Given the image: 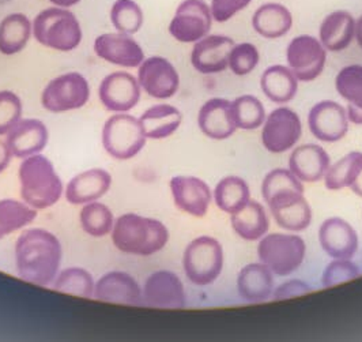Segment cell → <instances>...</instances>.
I'll return each mask as SVG.
<instances>
[{
	"mask_svg": "<svg viewBox=\"0 0 362 342\" xmlns=\"http://www.w3.org/2000/svg\"><path fill=\"white\" fill-rule=\"evenodd\" d=\"M116 217L105 203L95 200L82 206L79 212V224L82 231L95 239L112 234Z\"/></svg>",
	"mask_w": 362,
	"mask_h": 342,
	"instance_id": "37",
	"label": "cell"
},
{
	"mask_svg": "<svg viewBox=\"0 0 362 342\" xmlns=\"http://www.w3.org/2000/svg\"><path fill=\"white\" fill-rule=\"evenodd\" d=\"M232 116L240 130L251 131L263 126L266 120V109L263 103L252 94H244L230 101Z\"/></svg>",
	"mask_w": 362,
	"mask_h": 342,
	"instance_id": "39",
	"label": "cell"
},
{
	"mask_svg": "<svg viewBox=\"0 0 362 342\" xmlns=\"http://www.w3.org/2000/svg\"><path fill=\"white\" fill-rule=\"evenodd\" d=\"M356 40L358 47L362 50V16L356 21Z\"/></svg>",
	"mask_w": 362,
	"mask_h": 342,
	"instance_id": "49",
	"label": "cell"
},
{
	"mask_svg": "<svg viewBox=\"0 0 362 342\" xmlns=\"http://www.w3.org/2000/svg\"><path fill=\"white\" fill-rule=\"evenodd\" d=\"M237 292L244 302H266L274 292L272 271L262 262L244 266L237 277Z\"/></svg>",
	"mask_w": 362,
	"mask_h": 342,
	"instance_id": "26",
	"label": "cell"
},
{
	"mask_svg": "<svg viewBox=\"0 0 362 342\" xmlns=\"http://www.w3.org/2000/svg\"><path fill=\"white\" fill-rule=\"evenodd\" d=\"M235 234L245 241H257L270 229V218L264 206L257 200H250L241 210L230 215Z\"/></svg>",
	"mask_w": 362,
	"mask_h": 342,
	"instance_id": "31",
	"label": "cell"
},
{
	"mask_svg": "<svg viewBox=\"0 0 362 342\" xmlns=\"http://www.w3.org/2000/svg\"><path fill=\"white\" fill-rule=\"evenodd\" d=\"M90 96V84L85 75L66 72L47 84L41 93V106L51 113H66L83 108Z\"/></svg>",
	"mask_w": 362,
	"mask_h": 342,
	"instance_id": "9",
	"label": "cell"
},
{
	"mask_svg": "<svg viewBox=\"0 0 362 342\" xmlns=\"http://www.w3.org/2000/svg\"><path fill=\"white\" fill-rule=\"evenodd\" d=\"M144 306L161 309H182L187 306V292L180 277L170 270H157L142 285Z\"/></svg>",
	"mask_w": 362,
	"mask_h": 342,
	"instance_id": "15",
	"label": "cell"
},
{
	"mask_svg": "<svg viewBox=\"0 0 362 342\" xmlns=\"http://www.w3.org/2000/svg\"><path fill=\"white\" fill-rule=\"evenodd\" d=\"M18 181L21 199L37 212L52 207L64 195V184L54 162L42 153L22 160Z\"/></svg>",
	"mask_w": 362,
	"mask_h": 342,
	"instance_id": "4",
	"label": "cell"
},
{
	"mask_svg": "<svg viewBox=\"0 0 362 342\" xmlns=\"http://www.w3.org/2000/svg\"><path fill=\"white\" fill-rule=\"evenodd\" d=\"M142 97L138 78L127 72H115L107 75L98 88V98L103 107L112 113H128L135 108Z\"/></svg>",
	"mask_w": 362,
	"mask_h": 342,
	"instance_id": "14",
	"label": "cell"
},
{
	"mask_svg": "<svg viewBox=\"0 0 362 342\" xmlns=\"http://www.w3.org/2000/svg\"><path fill=\"white\" fill-rule=\"evenodd\" d=\"M260 89L275 104L291 101L298 91V79L289 67L275 64L267 67L260 78Z\"/></svg>",
	"mask_w": 362,
	"mask_h": 342,
	"instance_id": "32",
	"label": "cell"
},
{
	"mask_svg": "<svg viewBox=\"0 0 362 342\" xmlns=\"http://www.w3.org/2000/svg\"><path fill=\"white\" fill-rule=\"evenodd\" d=\"M252 26L259 36L269 40L281 38L289 33L293 16L289 8L281 3H264L255 11Z\"/></svg>",
	"mask_w": 362,
	"mask_h": 342,
	"instance_id": "30",
	"label": "cell"
},
{
	"mask_svg": "<svg viewBox=\"0 0 362 342\" xmlns=\"http://www.w3.org/2000/svg\"><path fill=\"white\" fill-rule=\"evenodd\" d=\"M286 62L298 82H312L325 70L327 50L319 38L301 35L290 41L286 48Z\"/></svg>",
	"mask_w": 362,
	"mask_h": 342,
	"instance_id": "12",
	"label": "cell"
},
{
	"mask_svg": "<svg viewBox=\"0 0 362 342\" xmlns=\"http://www.w3.org/2000/svg\"><path fill=\"white\" fill-rule=\"evenodd\" d=\"M101 142L109 157L128 161L145 149L147 138L139 118L129 113H113L103 126Z\"/></svg>",
	"mask_w": 362,
	"mask_h": 342,
	"instance_id": "7",
	"label": "cell"
},
{
	"mask_svg": "<svg viewBox=\"0 0 362 342\" xmlns=\"http://www.w3.org/2000/svg\"><path fill=\"white\" fill-rule=\"evenodd\" d=\"M235 41L223 35L203 37L194 44L191 51L192 67L204 75L225 72L229 66V55Z\"/></svg>",
	"mask_w": 362,
	"mask_h": 342,
	"instance_id": "20",
	"label": "cell"
},
{
	"mask_svg": "<svg viewBox=\"0 0 362 342\" xmlns=\"http://www.w3.org/2000/svg\"><path fill=\"white\" fill-rule=\"evenodd\" d=\"M13 160V153L6 142V139H0V173H3Z\"/></svg>",
	"mask_w": 362,
	"mask_h": 342,
	"instance_id": "46",
	"label": "cell"
},
{
	"mask_svg": "<svg viewBox=\"0 0 362 342\" xmlns=\"http://www.w3.org/2000/svg\"><path fill=\"white\" fill-rule=\"evenodd\" d=\"M303 123L296 110L288 107L274 109L262 126V144L272 154H282L301 139Z\"/></svg>",
	"mask_w": 362,
	"mask_h": 342,
	"instance_id": "11",
	"label": "cell"
},
{
	"mask_svg": "<svg viewBox=\"0 0 362 342\" xmlns=\"http://www.w3.org/2000/svg\"><path fill=\"white\" fill-rule=\"evenodd\" d=\"M356 38V19L344 10L334 11L323 19L319 29V40L329 52H341L350 47Z\"/></svg>",
	"mask_w": 362,
	"mask_h": 342,
	"instance_id": "27",
	"label": "cell"
},
{
	"mask_svg": "<svg viewBox=\"0 0 362 342\" xmlns=\"http://www.w3.org/2000/svg\"><path fill=\"white\" fill-rule=\"evenodd\" d=\"M23 104L17 93L0 91V137H6L22 119Z\"/></svg>",
	"mask_w": 362,
	"mask_h": 342,
	"instance_id": "42",
	"label": "cell"
},
{
	"mask_svg": "<svg viewBox=\"0 0 362 342\" xmlns=\"http://www.w3.org/2000/svg\"><path fill=\"white\" fill-rule=\"evenodd\" d=\"M113 178L104 168H90L78 175L64 187V198L74 206H83L86 203L104 198L110 190Z\"/></svg>",
	"mask_w": 362,
	"mask_h": 342,
	"instance_id": "22",
	"label": "cell"
},
{
	"mask_svg": "<svg viewBox=\"0 0 362 342\" xmlns=\"http://www.w3.org/2000/svg\"><path fill=\"white\" fill-rule=\"evenodd\" d=\"M213 200L223 213L235 215L251 200L250 186L243 178L226 176L218 181Z\"/></svg>",
	"mask_w": 362,
	"mask_h": 342,
	"instance_id": "34",
	"label": "cell"
},
{
	"mask_svg": "<svg viewBox=\"0 0 362 342\" xmlns=\"http://www.w3.org/2000/svg\"><path fill=\"white\" fill-rule=\"evenodd\" d=\"M260 60L257 48L251 42L235 44L229 55V66L232 72L237 76H244L254 72Z\"/></svg>",
	"mask_w": 362,
	"mask_h": 342,
	"instance_id": "41",
	"label": "cell"
},
{
	"mask_svg": "<svg viewBox=\"0 0 362 342\" xmlns=\"http://www.w3.org/2000/svg\"><path fill=\"white\" fill-rule=\"evenodd\" d=\"M331 159L319 144H307L293 149L289 157L290 172L303 183H316L325 179Z\"/></svg>",
	"mask_w": 362,
	"mask_h": 342,
	"instance_id": "25",
	"label": "cell"
},
{
	"mask_svg": "<svg viewBox=\"0 0 362 342\" xmlns=\"http://www.w3.org/2000/svg\"><path fill=\"white\" fill-rule=\"evenodd\" d=\"M223 247L216 237L203 234L189 241L182 253V270L195 287L214 284L223 270Z\"/></svg>",
	"mask_w": 362,
	"mask_h": 342,
	"instance_id": "6",
	"label": "cell"
},
{
	"mask_svg": "<svg viewBox=\"0 0 362 342\" xmlns=\"http://www.w3.org/2000/svg\"><path fill=\"white\" fill-rule=\"evenodd\" d=\"M252 0H211L210 8L213 19L218 23L228 22L240 11L245 10Z\"/></svg>",
	"mask_w": 362,
	"mask_h": 342,
	"instance_id": "44",
	"label": "cell"
},
{
	"mask_svg": "<svg viewBox=\"0 0 362 342\" xmlns=\"http://www.w3.org/2000/svg\"><path fill=\"white\" fill-rule=\"evenodd\" d=\"M93 50L101 60L123 69H138L146 59L141 44L129 35L119 32L97 37Z\"/></svg>",
	"mask_w": 362,
	"mask_h": 342,
	"instance_id": "18",
	"label": "cell"
},
{
	"mask_svg": "<svg viewBox=\"0 0 362 342\" xmlns=\"http://www.w3.org/2000/svg\"><path fill=\"white\" fill-rule=\"evenodd\" d=\"M13 157L23 160L44 152L49 142V130L47 125L35 118L21 119L6 135Z\"/></svg>",
	"mask_w": 362,
	"mask_h": 342,
	"instance_id": "21",
	"label": "cell"
},
{
	"mask_svg": "<svg viewBox=\"0 0 362 342\" xmlns=\"http://www.w3.org/2000/svg\"><path fill=\"white\" fill-rule=\"evenodd\" d=\"M97 302L122 306H144V292L136 278L127 271L110 270L104 273L94 287Z\"/></svg>",
	"mask_w": 362,
	"mask_h": 342,
	"instance_id": "16",
	"label": "cell"
},
{
	"mask_svg": "<svg viewBox=\"0 0 362 342\" xmlns=\"http://www.w3.org/2000/svg\"><path fill=\"white\" fill-rule=\"evenodd\" d=\"M335 89L347 101L349 122L362 126V66L350 64L341 69L335 76Z\"/></svg>",
	"mask_w": 362,
	"mask_h": 342,
	"instance_id": "29",
	"label": "cell"
},
{
	"mask_svg": "<svg viewBox=\"0 0 362 342\" xmlns=\"http://www.w3.org/2000/svg\"><path fill=\"white\" fill-rule=\"evenodd\" d=\"M362 171L361 152H351L341 160L331 164L325 175V184L329 191L350 188Z\"/></svg>",
	"mask_w": 362,
	"mask_h": 342,
	"instance_id": "38",
	"label": "cell"
},
{
	"mask_svg": "<svg viewBox=\"0 0 362 342\" xmlns=\"http://www.w3.org/2000/svg\"><path fill=\"white\" fill-rule=\"evenodd\" d=\"M144 11L135 0H116L110 8V22L116 32L135 35L144 26Z\"/></svg>",
	"mask_w": 362,
	"mask_h": 342,
	"instance_id": "40",
	"label": "cell"
},
{
	"mask_svg": "<svg viewBox=\"0 0 362 342\" xmlns=\"http://www.w3.org/2000/svg\"><path fill=\"white\" fill-rule=\"evenodd\" d=\"M319 243L328 256L351 259L358 250V234L344 218L331 217L319 228Z\"/></svg>",
	"mask_w": 362,
	"mask_h": 342,
	"instance_id": "23",
	"label": "cell"
},
{
	"mask_svg": "<svg viewBox=\"0 0 362 342\" xmlns=\"http://www.w3.org/2000/svg\"><path fill=\"white\" fill-rule=\"evenodd\" d=\"M14 259L22 281L36 287H51L62 270L63 246L54 232L28 227L16 241Z\"/></svg>",
	"mask_w": 362,
	"mask_h": 342,
	"instance_id": "1",
	"label": "cell"
},
{
	"mask_svg": "<svg viewBox=\"0 0 362 342\" xmlns=\"http://www.w3.org/2000/svg\"><path fill=\"white\" fill-rule=\"evenodd\" d=\"M305 253V240L297 234H264L257 244L259 261L278 277H286L298 270Z\"/></svg>",
	"mask_w": 362,
	"mask_h": 342,
	"instance_id": "8",
	"label": "cell"
},
{
	"mask_svg": "<svg viewBox=\"0 0 362 342\" xmlns=\"http://www.w3.org/2000/svg\"><path fill=\"white\" fill-rule=\"evenodd\" d=\"M33 37L45 48L71 52L82 42V28L73 11L64 7H49L33 21Z\"/></svg>",
	"mask_w": 362,
	"mask_h": 342,
	"instance_id": "5",
	"label": "cell"
},
{
	"mask_svg": "<svg viewBox=\"0 0 362 342\" xmlns=\"http://www.w3.org/2000/svg\"><path fill=\"white\" fill-rule=\"evenodd\" d=\"M33 35V23L25 14L14 13L0 22V54L13 56L28 45Z\"/></svg>",
	"mask_w": 362,
	"mask_h": 342,
	"instance_id": "33",
	"label": "cell"
},
{
	"mask_svg": "<svg viewBox=\"0 0 362 342\" xmlns=\"http://www.w3.org/2000/svg\"><path fill=\"white\" fill-rule=\"evenodd\" d=\"M211 8L204 0H182L169 23V35L182 44H195L209 36L213 26Z\"/></svg>",
	"mask_w": 362,
	"mask_h": 342,
	"instance_id": "10",
	"label": "cell"
},
{
	"mask_svg": "<svg viewBox=\"0 0 362 342\" xmlns=\"http://www.w3.org/2000/svg\"><path fill=\"white\" fill-rule=\"evenodd\" d=\"M309 292H312V287L308 283L303 281V280H288L286 283H282L279 287L274 289L272 292V297L275 300H285V299H291L296 296H301V295H307Z\"/></svg>",
	"mask_w": 362,
	"mask_h": 342,
	"instance_id": "45",
	"label": "cell"
},
{
	"mask_svg": "<svg viewBox=\"0 0 362 342\" xmlns=\"http://www.w3.org/2000/svg\"><path fill=\"white\" fill-rule=\"evenodd\" d=\"M198 126L203 135L214 141L230 138L237 130L232 116L230 101L226 98H210L198 112Z\"/></svg>",
	"mask_w": 362,
	"mask_h": 342,
	"instance_id": "24",
	"label": "cell"
},
{
	"mask_svg": "<svg viewBox=\"0 0 362 342\" xmlns=\"http://www.w3.org/2000/svg\"><path fill=\"white\" fill-rule=\"evenodd\" d=\"M360 273V268L351 259H334L323 271L322 284L325 288H331L357 278Z\"/></svg>",
	"mask_w": 362,
	"mask_h": 342,
	"instance_id": "43",
	"label": "cell"
},
{
	"mask_svg": "<svg viewBox=\"0 0 362 342\" xmlns=\"http://www.w3.org/2000/svg\"><path fill=\"white\" fill-rule=\"evenodd\" d=\"M110 239L117 251L147 258L163 251L170 234L168 227L157 218L124 213L116 218Z\"/></svg>",
	"mask_w": 362,
	"mask_h": 342,
	"instance_id": "3",
	"label": "cell"
},
{
	"mask_svg": "<svg viewBox=\"0 0 362 342\" xmlns=\"http://www.w3.org/2000/svg\"><path fill=\"white\" fill-rule=\"evenodd\" d=\"M139 120L147 139L161 141L172 137L180 128L182 115L177 107L163 103L146 109Z\"/></svg>",
	"mask_w": 362,
	"mask_h": 342,
	"instance_id": "28",
	"label": "cell"
},
{
	"mask_svg": "<svg viewBox=\"0 0 362 342\" xmlns=\"http://www.w3.org/2000/svg\"><path fill=\"white\" fill-rule=\"evenodd\" d=\"M54 6L57 7H64V8H69V7H73L75 4H78L81 0H49Z\"/></svg>",
	"mask_w": 362,
	"mask_h": 342,
	"instance_id": "48",
	"label": "cell"
},
{
	"mask_svg": "<svg viewBox=\"0 0 362 342\" xmlns=\"http://www.w3.org/2000/svg\"><path fill=\"white\" fill-rule=\"evenodd\" d=\"M37 215L36 209L22 199H0V240L30 227Z\"/></svg>",
	"mask_w": 362,
	"mask_h": 342,
	"instance_id": "35",
	"label": "cell"
},
{
	"mask_svg": "<svg viewBox=\"0 0 362 342\" xmlns=\"http://www.w3.org/2000/svg\"><path fill=\"white\" fill-rule=\"evenodd\" d=\"M56 292L81 299H93L95 280L90 271L81 266H71L59 271L52 285Z\"/></svg>",
	"mask_w": 362,
	"mask_h": 342,
	"instance_id": "36",
	"label": "cell"
},
{
	"mask_svg": "<svg viewBox=\"0 0 362 342\" xmlns=\"http://www.w3.org/2000/svg\"><path fill=\"white\" fill-rule=\"evenodd\" d=\"M350 190H351L356 195H358L360 198H362V171L360 172V175L357 176V179L353 181V184L350 186Z\"/></svg>",
	"mask_w": 362,
	"mask_h": 342,
	"instance_id": "47",
	"label": "cell"
},
{
	"mask_svg": "<svg viewBox=\"0 0 362 342\" xmlns=\"http://www.w3.org/2000/svg\"><path fill=\"white\" fill-rule=\"evenodd\" d=\"M170 195L175 206L185 215L202 218L206 216L213 202L210 186L197 176H173L169 181Z\"/></svg>",
	"mask_w": 362,
	"mask_h": 342,
	"instance_id": "17",
	"label": "cell"
},
{
	"mask_svg": "<svg viewBox=\"0 0 362 342\" xmlns=\"http://www.w3.org/2000/svg\"><path fill=\"white\" fill-rule=\"evenodd\" d=\"M349 123L346 108L335 101H319L309 110V131L320 142L334 144L344 139Z\"/></svg>",
	"mask_w": 362,
	"mask_h": 342,
	"instance_id": "19",
	"label": "cell"
},
{
	"mask_svg": "<svg viewBox=\"0 0 362 342\" xmlns=\"http://www.w3.org/2000/svg\"><path fill=\"white\" fill-rule=\"evenodd\" d=\"M262 197L276 225L288 232H303L312 222V209L304 184L289 168H275L262 181Z\"/></svg>",
	"mask_w": 362,
	"mask_h": 342,
	"instance_id": "2",
	"label": "cell"
},
{
	"mask_svg": "<svg viewBox=\"0 0 362 342\" xmlns=\"http://www.w3.org/2000/svg\"><path fill=\"white\" fill-rule=\"evenodd\" d=\"M138 82L142 91L156 100H169L180 89V75L163 56L147 57L138 67Z\"/></svg>",
	"mask_w": 362,
	"mask_h": 342,
	"instance_id": "13",
	"label": "cell"
}]
</instances>
